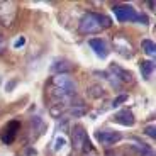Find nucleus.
Masks as SVG:
<instances>
[{
    "label": "nucleus",
    "mask_w": 156,
    "mask_h": 156,
    "mask_svg": "<svg viewBox=\"0 0 156 156\" xmlns=\"http://www.w3.org/2000/svg\"><path fill=\"white\" fill-rule=\"evenodd\" d=\"M14 87H16V82H12V83H7V85H5V90H7V92H9V90H12V88H14Z\"/></svg>",
    "instance_id": "21"
},
{
    "label": "nucleus",
    "mask_w": 156,
    "mask_h": 156,
    "mask_svg": "<svg viewBox=\"0 0 156 156\" xmlns=\"http://www.w3.org/2000/svg\"><path fill=\"white\" fill-rule=\"evenodd\" d=\"M19 129H20V122L19 121H10L9 126L5 127L4 134H2V141H4L5 144H10L12 141L16 139V134L19 133Z\"/></svg>",
    "instance_id": "7"
},
{
    "label": "nucleus",
    "mask_w": 156,
    "mask_h": 156,
    "mask_svg": "<svg viewBox=\"0 0 156 156\" xmlns=\"http://www.w3.org/2000/svg\"><path fill=\"white\" fill-rule=\"evenodd\" d=\"M70 70H71V63L66 61V59H56L51 66V71L58 75H66Z\"/></svg>",
    "instance_id": "12"
},
{
    "label": "nucleus",
    "mask_w": 156,
    "mask_h": 156,
    "mask_svg": "<svg viewBox=\"0 0 156 156\" xmlns=\"http://www.w3.org/2000/svg\"><path fill=\"white\" fill-rule=\"evenodd\" d=\"M87 131L82 127V126H75L73 127V146H75V149H82V144H83V141L87 139Z\"/></svg>",
    "instance_id": "11"
},
{
    "label": "nucleus",
    "mask_w": 156,
    "mask_h": 156,
    "mask_svg": "<svg viewBox=\"0 0 156 156\" xmlns=\"http://www.w3.org/2000/svg\"><path fill=\"white\" fill-rule=\"evenodd\" d=\"M126 100H127V95H126V94L119 95V97H115V98L112 100V107H119L121 104H124Z\"/></svg>",
    "instance_id": "19"
},
{
    "label": "nucleus",
    "mask_w": 156,
    "mask_h": 156,
    "mask_svg": "<svg viewBox=\"0 0 156 156\" xmlns=\"http://www.w3.org/2000/svg\"><path fill=\"white\" fill-rule=\"evenodd\" d=\"M110 26H112V20H110L107 16L90 12V14L83 16V19L80 20L78 31L82 32V34H94V32H98L100 29L110 27Z\"/></svg>",
    "instance_id": "2"
},
{
    "label": "nucleus",
    "mask_w": 156,
    "mask_h": 156,
    "mask_svg": "<svg viewBox=\"0 0 156 156\" xmlns=\"http://www.w3.org/2000/svg\"><path fill=\"white\" fill-rule=\"evenodd\" d=\"M115 124H121V126H126V127H131V126L134 124V115L133 112L129 109H124V110H119V112L114 115L112 119Z\"/></svg>",
    "instance_id": "8"
},
{
    "label": "nucleus",
    "mask_w": 156,
    "mask_h": 156,
    "mask_svg": "<svg viewBox=\"0 0 156 156\" xmlns=\"http://www.w3.org/2000/svg\"><path fill=\"white\" fill-rule=\"evenodd\" d=\"M114 16L119 22H139V24H148L149 19L144 14H139L134 7L127 4H119L114 7Z\"/></svg>",
    "instance_id": "3"
},
{
    "label": "nucleus",
    "mask_w": 156,
    "mask_h": 156,
    "mask_svg": "<svg viewBox=\"0 0 156 156\" xmlns=\"http://www.w3.org/2000/svg\"><path fill=\"white\" fill-rule=\"evenodd\" d=\"M76 94V83L68 75H56L53 78V98L59 102H68Z\"/></svg>",
    "instance_id": "1"
},
{
    "label": "nucleus",
    "mask_w": 156,
    "mask_h": 156,
    "mask_svg": "<svg viewBox=\"0 0 156 156\" xmlns=\"http://www.w3.org/2000/svg\"><path fill=\"white\" fill-rule=\"evenodd\" d=\"M134 151H136L139 156H154L153 149L149 148V146H146V144H137L136 148H134Z\"/></svg>",
    "instance_id": "15"
},
{
    "label": "nucleus",
    "mask_w": 156,
    "mask_h": 156,
    "mask_svg": "<svg viewBox=\"0 0 156 156\" xmlns=\"http://www.w3.org/2000/svg\"><path fill=\"white\" fill-rule=\"evenodd\" d=\"M16 17V4L14 2H0V20L5 27L14 22Z\"/></svg>",
    "instance_id": "4"
},
{
    "label": "nucleus",
    "mask_w": 156,
    "mask_h": 156,
    "mask_svg": "<svg viewBox=\"0 0 156 156\" xmlns=\"http://www.w3.org/2000/svg\"><path fill=\"white\" fill-rule=\"evenodd\" d=\"M95 137L98 139V143L104 146H112L115 143L122 139V133H117V131H97Z\"/></svg>",
    "instance_id": "5"
},
{
    "label": "nucleus",
    "mask_w": 156,
    "mask_h": 156,
    "mask_svg": "<svg viewBox=\"0 0 156 156\" xmlns=\"http://www.w3.org/2000/svg\"><path fill=\"white\" fill-rule=\"evenodd\" d=\"M88 46L97 53L98 58H107V55H109V46H107V43L100 37L88 39Z\"/></svg>",
    "instance_id": "6"
},
{
    "label": "nucleus",
    "mask_w": 156,
    "mask_h": 156,
    "mask_svg": "<svg viewBox=\"0 0 156 156\" xmlns=\"http://www.w3.org/2000/svg\"><path fill=\"white\" fill-rule=\"evenodd\" d=\"M148 7L151 9V10H154V2H148Z\"/></svg>",
    "instance_id": "23"
},
{
    "label": "nucleus",
    "mask_w": 156,
    "mask_h": 156,
    "mask_svg": "<svg viewBox=\"0 0 156 156\" xmlns=\"http://www.w3.org/2000/svg\"><path fill=\"white\" fill-rule=\"evenodd\" d=\"M110 71L114 73L115 80H121L122 83H129V82H133V80H134L133 73L127 71V70H122L119 65H110Z\"/></svg>",
    "instance_id": "10"
},
{
    "label": "nucleus",
    "mask_w": 156,
    "mask_h": 156,
    "mask_svg": "<svg viewBox=\"0 0 156 156\" xmlns=\"http://www.w3.org/2000/svg\"><path fill=\"white\" fill-rule=\"evenodd\" d=\"M65 146H66V139H65L63 136H59L58 139H56V143H55V151H61Z\"/></svg>",
    "instance_id": "18"
},
{
    "label": "nucleus",
    "mask_w": 156,
    "mask_h": 156,
    "mask_svg": "<svg viewBox=\"0 0 156 156\" xmlns=\"http://www.w3.org/2000/svg\"><path fill=\"white\" fill-rule=\"evenodd\" d=\"M114 43H115L117 51H119V53L124 56V58H131V56H133V46L127 43V39L121 37V36H115Z\"/></svg>",
    "instance_id": "9"
},
{
    "label": "nucleus",
    "mask_w": 156,
    "mask_h": 156,
    "mask_svg": "<svg viewBox=\"0 0 156 156\" xmlns=\"http://www.w3.org/2000/svg\"><path fill=\"white\" fill-rule=\"evenodd\" d=\"M154 71V61H143L141 63V75L144 78H151Z\"/></svg>",
    "instance_id": "13"
},
{
    "label": "nucleus",
    "mask_w": 156,
    "mask_h": 156,
    "mask_svg": "<svg viewBox=\"0 0 156 156\" xmlns=\"http://www.w3.org/2000/svg\"><path fill=\"white\" fill-rule=\"evenodd\" d=\"M71 114H73V115H76V117H82L83 114H85V104H83V102H80V104H78V107L73 104V107H71Z\"/></svg>",
    "instance_id": "16"
},
{
    "label": "nucleus",
    "mask_w": 156,
    "mask_h": 156,
    "mask_svg": "<svg viewBox=\"0 0 156 156\" xmlns=\"http://www.w3.org/2000/svg\"><path fill=\"white\" fill-rule=\"evenodd\" d=\"M141 48H143V51H144L148 56H154V53H156V48H154V43H153L151 39H143L141 41Z\"/></svg>",
    "instance_id": "14"
},
{
    "label": "nucleus",
    "mask_w": 156,
    "mask_h": 156,
    "mask_svg": "<svg viewBox=\"0 0 156 156\" xmlns=\"http://www.w3.org/2000/svg\"><path fill=\"white\" fill-rule=\"evenodd\" d=\"M143 133H144L148 137H151V139H154V137H156V129H154V124H149V126H146Z\"/></svg>",
    "instance_id": "17"
},
{
    "label": "nucleus",
    "mask_w": 156,
    "mask_h": 156,
    "mask_svg": "<svg viewBox=\"0 0 156 156\" xmlns=\"http://www.w3.org/2000/svg\"><path fill=\"white\" fill-rule=\"evenodd\" d=\"M12 46H14V49H20L22 46H26V37H24V36H19V37L14 41Z\"/></svg>",
    "instance_id": "20"
},
{
    "label": "nucleus",
    "mask_w": 156,
    "mask_h": 156,
    "mask_svg": "<svg viewBox=\"0 0 156 156\" xmlns=\"http://www.w3.org/2000/svg\"><path fill=\"white\" fill-rule=\"evenodd\" d=\"M5 51V44H4V41H2V39H0V55H2V53H4Z\"/></svg>",
    "instance_id": "22"
}]
</instances>
